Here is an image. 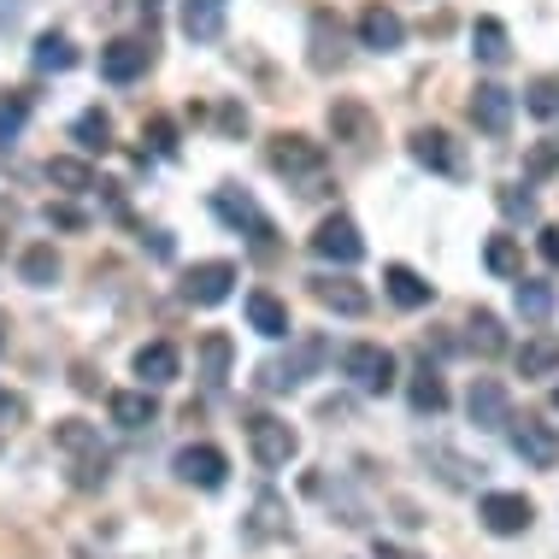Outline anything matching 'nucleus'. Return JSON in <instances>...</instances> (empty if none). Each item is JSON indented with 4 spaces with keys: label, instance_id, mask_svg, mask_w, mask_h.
Instances as JSON below:
<instances>
[{
    "label": "nucleus",
    "instance_id": "obj_1",
    "mask_svg": "<svg viewBox=\"0 0 559 559\" xmlns=\"http://www.w3.org/2000/svg\"><path fill=\"white\" fill-rule=\"evenodd\" d=\"M265 165H271L277 177H289V183H307L300 194H319L324 147L312 142V135H300V130H283V135H271V142H265Z\"/></svg>",
    "mask_w": 559,
    "mask_h": 559
},
{
    "label": "nucleus",
    "instance_id": "obj_2",
    "mask_svg": "<svg viewBox=\"0 0 559 559\" xmlns=\"http://www.w3.org/2000/svg\"><path fill=\"white\" fill-rule=\"evenodd\" d=\"M53 442L71 453V483H78V489H100V483L112 477V453L100 448V430H88L83 418H66V425L53 430Z\"/></svg>",
    "mask_w": 559,
    "mask_h": 559
},
{
    "label": "nucleus",
    "instance_id": "obj_3",
    "mask_svg": "<svg viewBox=\"0 0 559 559\" xmlns=\"http://www.w3.org/2000/svg\"><path fill=\"white\" fill-rule=\"evenodd\" d=\"M324 359H330V347H324L319 336H300L283 359H265V366H260V389H265V395H289V389L307 383V377L319 371Z\"/></svg>",
    "mask_w": 559,
    "mask_h": 559
},
{
    "label": "nucleus",
    "instance_id": "obj_4",
    "mask_svg": "<svg viewBox=\"0 0 559 559\" xmlns=\"http://www.w3.org/2000/svg\"><path fill=\"white\" fill-rule=\"evenodd\" d=\"M342 377L359 395H389L395 389V354L377 342H354V347H342Z\"/></svg>",
    "mask_w": 559,
    "mask_h": 559
},
{
    "label": "nucleus",
    "instance_id": "obj_5",
    "mask_svg": "<svg viewBox=\"0 0 559 559\" xmlns=\"http://www.w3.org/2000/svg\"><path fill=\"white\" fill-rule=\"evenodd\" d=\"M213 213L230 224V230H248V241L260 253H271V236H277V230H271V218L253 206V194H241L236 183H224V189H213Z\"/></svg>",
    "mask_w": 559,
    "mask_h": 559
},
{
    "label": "nucleus",
    "instance_id": "obj_6",
    "mask_svg": "<svg viewBox=\"0 0 559 559\" xmlns=\"http://www.w3.org/2000/svg\"><path fill=\"white\" fill-rule=\"evenodd\" d=\"M507 442L531 472H554L559 465V430L542 425V418H507Z\"/></svg>",
    "mask_w": 559,
    "mask_h": 559
},
{
    "label": "nucleus",
    "instance_id": "obj_7",
    "mask_svg": "<svg viewBox=\"0 0 559 559\" xmlns=\"http://www.w3.org/2000/svg\"><path fill=\"white\" fill-rule=\"evenodd\" d=\"M330 135H336L347 154H371L377 147V112L366 107V100H354V95L330 100Z\"/></svg>",
    "mask_w": 559,
    "mask_h": 559
},
{
    "label": "nucleus",
    "instance_id": "obj_8",
    "mask_svg": "<svg viewBox=\"0 0 559 559\" xmlns=\"http://www.w3.org/2000/svg\"><path fill=\"white\" fill-rule=\"evenodd\" d=\"M248 448H253V460H260L265 472H283V465L300 453V436L283 425V418L260 413V418H248Z\"/></svg>",
    "mask_w": 559,
    "mask_h": 559
},
{
    "label": "nucleus",
    "instance_id": "obj_9",
    "mask_svg": "<svg viewBox=\"0 0 559 559\" xmlns=\"http://www.w3.org/2000/svg\"><path fill=\"white\" fill-rule=\"evenodd\" d=\"M147 66H154V36H112L100 48V78L107 83H135Z\"/></svg>",
    "mask_w": 559,
    "mask_h": 559
},
{
    "label": "nucleus",
    "instance_id": "obj_10",
    "mask_svg": "<svg viewBox=\"0 0 559 559\" xmlns=\"http://www.w3.org/2000/svg\"><path fill=\"white\" fill-rule=\"evenodd\" d=\"M312 253L330 265H359L366 260V241H359V224L347 218V213H330L319 230H312Z\"/></svg>",
    "mask_w": 559,
    "mask_h": 559
},
{
    "label": "nucleus",
    "instance_id": "obj_11",
    "mask_svg": "<svg viewBox=\"0 0 559 559\" xmlns=\"http://www.w3.org/2000/svg\"><path fill=\"white\" fill-rule=\"evenodd\" d=\"M413 159L425 165V171H436V177H453V183H460L465 171H472V165H465V147L453 142L448 130H413Z\"/></svg>",
    "mask_w": 559,
    "mask_h": 559
},
{
    "label": "nucleus",
    "instance_id": "obj_12",
    "mask_svg": "<svg viewBox=\"0 0 559 559\" xmlns=\"http://www.w3.org/2000/svg\"><path fill=\"white\" fill-rule=\"evenodd\" d=\"M171 472L194 483V489H224V477H230V460H224V448L213 442H194V448H177Z\"/></svg>",
    "mask_w": 559,
    "mask_h": 559
},
{
    "label": "nucleus",
    "instance_id": "obj_13",
    "mask_svg": "<svg viewBox=\"0 0 559 559\" xmlns=\"http://www.w3.org/2000/svg\"><path fill=\"white\" fill-rule=\"evenodd\" d=\"M477 519H483V531H489V536H524L536 524V507L524 501V495H483Z\"/></svg>",
    "mask_w": 559,
    "mask_h": 559
},
{
    "label": "nucleus",
    "instance_id": "obj_14",
    "mask_svg": "<svg viewBox=\"0 0 559 559\" xmlns=\"http://www.w3.org/2000/svg\"><path fill=\"white\" fill-rule=\"evenodd\" d=\"M307 41H312V71H342L347 66V29H342V19L336 12H312V29H307Z\"/></svg>",
    "mask_w": 559,
    "mask_h": 559
},
{
    "label": "nucleus",
    "instance_id": "obj_15",
    "mask_svg": "<svg viewBox=\"0 0 559 559\" xmlns=\"http://www.w3.org/2000/svg\"><path fill=\"white\" fill-rule=\"evenodd\" d=\"M230 289H236V265L230 260H206V265H194L183 277L189 307H218V300H230Z\"/></svg>",
    "mask_w": 559,
    "mask_h": 559
},
{
    "label": "nucleus",
    "instance_id": "obj_16",
    "mask_svg": "<svg viewBox=\"0 0 559 559\" xmlns=\"http://www.w3.org/2000/svg\"><path fill=\"white\" fill-rule=\"evenodd\" d=\"M465 413H472V425H477V430H507V418H512L507 383H495V377H477L472 395H465Z\"/></svg>",
    "mask_w": 559,
    "mask_h": 559
},
{
    "label": "nucleus",
    "instance_id": "obj_17",
    "mask_svg": "<svg viewBox=\"0 0 559 559\" xmlns=\"http://www.w3.org/2000/svg\"><path fill=\"white\" fill-rule=\"evenodd\" d=\"M406 41V24H401V12L395 7H366L359 12V48H371V53H395Z\"/></svg>",
    "mask_w": 559,
    "mask_h": 559
},
{
    "label": "nucleus",
    "instance_id": "obj_18",
    "mask_svg": "<svg viewBox=\"0 0 559 559\" xmlns=\"http://www.w3.org/2000/svg\"><path fill=\"white\" fill-rule=\"evenodd\" d=\"M472 124L483 135H507L512 130V95L501 83H477L472 88Z\"/></svg>",
    "mask_w": 559,
    "mask_h": 559
},
{
    "label": "nucleus",
    "instance_id": "obj_19",
    "mask_svg": "<svg viewBox=\"0 0 559 559\" xmlns=\"http://www.w3.org/2000/svg\"><path fill=\"white\" fill-rule=\"evenodd\" d=\"M312 300L330 312H342V319H366L371 312V295L359 289V283H347V277H312Z\"/></svg>",
    "mask_w": 559,
    "mask_h": 559
},
{
    "label": "nucleus",
    "instance_id": "obj_20",
    "mask_svg": "<svg viewBox=\"0 0 559 559\" xmlns=\"http://www.w3.org/2000/svg\"><path fill=\"white\" fill-rule=\"evenodd\" d=\"M177 371H183V354H177L171 342H147V347H135V377H142V389L177 383Z\"/></svg>",
    "mask_w": 559,
    "mask_h": 559
},
{
    "label": "nucleus",
    "instance_id": "obj_21",
    "mask_svg": "<svg viewBox=\"0 0 559 559\" xmlns=\"http://www.w3.org/2000/svg\"><path fill=\"white\" fill-rule=\"evenodd\" d=\"M406 401H413V413H418V418L448 413V383H442V371H436L430 359H418L413 383H406Z\"/></svg>",
    "mask_w": 559,
    "mask_h": 559
},
{
    "label": "nucleus",
    "instance_id": "obj_22",
    "mask_svg": "<svg viewBox=\"0 0 559 559\" xmlns=\"http://www.w3.org/2000/svg\"><path fill=\"white\" fill-rule=\"evenodd\" d=\"M107 406H112V425H118V430H147V425L159 418L154 389H118Z\"/></svg>",
    "mask_w": 559,
    "mask_h": 559
},
{
    "label": "nucleus",
    "instance_id": "obj_23",
    "mask_svg": "<svg viewBox=\"0 0 559 559\" xmlns=\"http://www.w3.org/2000/svg\"><path fill=\"white\" fill-rule=\"evenodd\" d=\"M383 289H389V300H395V307H406V312H418V307H430V300H436V283H425L413 265H389V271H383Z\"/></svg>",
    "mask_w": 559,
    "mask_h": 559
},
{
    "label": "nucleus",
    "instance_id": "obj_24",
    "mask_svg": "<svg viewBox=\"0 0 559 559\" xmlns=\"http://www.w3.org/2000/svg\"><path fill=\"white\" fill-rule=\"evenodd\" d=\"M224 12H230V0H183V36L189 41H218L224 36Z\"/></svg>",
    "mask_w": 559,
    "mask_h": 559
},
{
    "label": "nucleus",
    "instance_id": "obj_25",
    "mask_svg": "<svg viewBox=\"0 0 559 559\" xmlns=\"http://www.w3.org/2000/svg\"><path fill=\"white\" fill-rule=\"evenodd\" d=\"M248 324L260 330L265 342H283V336L295 330V324H289V307H283L277 295H265V289H253V295H248Z\"/></svg>",
    "mask_w": 559,
    "mask_h": 559
},
{
    "label": "nucleus",
    "instance_id": "obj_26",
    "mask_svg": "<svg viewBox=\"0 0 559 559\" xmlns=\"http://www.w3.org/2000/svg\"><path fill=\"white\" fill-rule=\"evenodd\" d=\"M465 347H472L477 359H495V354H507V330L495 312H472L465 319Z\"/></svg>",
    "mask_w": 559,
    "mask_h": 559
},
{
    "label": "nucleus",
    "instance_id": "obj_27",
    "mask_svg": "<svg viewBox=\"0 0 559 559\" xmlns=\"http://www.w3.org/2000/svg\"><path fill=\"white\" fill-rule=\"evenodd\" d=\"M230 359H236V342L224 336V330H206L201 336V383H224V377H230Z\"/></svg>",
    "mask_w": 559,
    "mask_h": 559
},
{
    "label": "nucleus",
    "instance_id": "obj_28",
    "mask_svg": "<svg viewBox=\"0 0 559 559\" xmlns=\"http://www.w3.org/2000/svg\"><path fill=\"white\" fill-rule=\"evenodd\" d=\"M19 277L29 283V289H53V283H59V253L48 248V241L24 248V253H19Z\"/></svg>",
    "mask_w": 559,
    "mask_h": 559
},
{
    "label": "nucleus",
    "instance_id": "obj_29",
    "mask_svg": "<svg viewBox=\"0 0 559 559\" xmlns=\"http://www.w3.org/2000/svg\"><path fill=\"white\" fill-rule=\"evenodd\" d=\"M29 66L36 71H71L78 66V48H71V36H59V29H48V36H36V48H29Z\"/></svg>",
    "mask_w": 559,
    "mask_h": 559
},
{
    "label": "nucleus",
    "instance_id": "obj_30",
    "mask_svg": "<svg viewBox=\"0 0 559 559\" xmlns=\"http://www.w3.org/2000/svg\"><path fill=\"white\" fill-rule=\"evenodd\" d=\"M554 371H559V336L542 330V336L519 347V377H554Z\"/></svg>",
    "mask_w": 559,
    "mask_h": 559
},
{
    "label": "nucleus",
    "instance_id": "obj_31",
    "mask_svg": "<svg viewBox=\"0 0 559 559\" xmlns=\"http://www.w3.org/2000/svg\"><path fill=\"white\" fill-rule=\"evenodd\" d=\"M472 53L483 59V66H507V59H512L507 24H501V19H477V29H472Z\"/></svg>",
    "mask_w": 559,
    "mask_h": 559
},
{
    "label": "nucleus",
    "instance_id": "obj_32",
    "mask_svg": "<svg viewBox=\"0 0 559 559\" xmlns=\"http://www.w3.org/2000/svg\"><path fill=\"white\" fill-rule=\"evenodd\" d=\"M554 283H542V277H519V312L531 324H542V319H554Z\"/></svg>",
    "mask_w": 559,
    "mask_h": 559
},
{
    "label": "nucleus",
    "instance_id": "obj_33",
    "mask_svg": "<svg viewBox=\"0 0 559 559\" xmlns=\"http://www.w3.org/2000/svg\"><path fill=\"white\" fill-rule=\"evenodd\" d=\"M71 135L88 147V154H107L112 147V118L100 112V107H88V112H78V124H71Z\"/></svg>",
    "mask_w": 559,
    "mask_h": 559
},
{
    "label": "nucleus",
    "instance_id": "obj_34",
    "mask_svg": "<svg viewBox=\"0 0 559 559\" xmlns=\"http://www.w3.org/2000/svg\"><path fill=\"white\" fill-rule=\"evenodd\" d=\"M48 183L66 189V194H88V189H95V171H88L83 159H66V154H59V159H48Z\"/></svg>",
    "mask_w": 559,
    "mask_h": 559
},
{
    "label": "nucleus",
    "instance_id": "obj_35",
    "mask_svg": "<svg viewBox=\"0 0 559 559\" xmlns=\"http://www.w3.org/2000/svg\"><path fill=\"white\" fill-rule=\"evenodd\" d=\"M483 265L495 271V277H524V253L512 236H489V248H483Z\"/></svg>",
    "mask_w": 559,
    "mask_h": 559
},
{
    "label": "nucleus",
    "instance_id": "obj_36",
    "mask_svg": "<svg viewBox=\"0 0 559 559\" xmlns=\"http://www.w3.org/2000/svg\"><path fill=\"white\" fill-rule=\"evenodd\" d=\"M24 118H29V95H0V154L24 135Z\"/></svg>",
    "mask_w": 559,
    "mask_h": 559
},
{
    "label": "nucleus",
    "instance_id": "obj_37",
    "mask_svg": "<svg viewBox=\"0 0 559 559\" xmlns=\"http://www.w3.org/2000/svg\"><path fill=\"white\" fill-rule=\"evenodd\" d=\"M430 460L442 465V483H453V489H472V483L483 477V465L460 460V453H448V448H430Z\"/></svg>",
    "mask_w": 559,
    "mask_h": 559
},
{
    "label": "nucleus",
    "instance_id": "obj_38",
    "mask_svg": "<svg viewBox=\"0 0 559 559\" xmlns=\"http://www.w3.org/2000/svg\"><path fill=\"white\" fill-rule=\"evenodd\" d=\"M524 112H536V118H559V78H554V71L524 88Z\"/></svg>",
    "mask_w": 559,
    "mask_h": 559
},
{
    "label": "nucleus",
    "instance_id": "obj_39",
    "mask_svg": "<svg viewBox=\"0 0 559 559\" xmlns=\"http://www.w3.org/2000/svg\"><path fill=\"white\" fill-rule=\"evenodd\" d=\"M554 171H559V135H542L531 154H524V177L542 183V177H554Z\"/></svg>",
    "mask_w": 559,
    "mask_h": 559
},
{
    "label": "nucleus",
    "instance_id": "obj_40",
    "mask_svg": "<svg viewBox=\"0 0 559 559\" xmlns=\"http://www.w3.org/2000/svg\"><path fill=\"white\" fill-rule=\"evenodd\" d=\"M495 201H501V213H507L512 224H531V218H536V194H531V189L501 183V189H495Z\"/></svg>",
    "mask_w": 559,
    "mask_h": 559
},
{
    "label": "nucleus",
    "instance_id": "obj_41",
    "mask_svg": "<svg viewBox=\"0 0 559 559\" xmlns=\"http://www.w3.org/2000/svg\"><path fill=\"white\" fill-rule=\"evenodd\" d=\"M253 536H289V524H283V501H277V495H260V507H253Z\"/></svg>",
    "mask_w": 559,
    "mask_h": 559
},
{
    "label": "nucleus",
    "instance_id": "obj_42",
    "mask_svg": "<svg viewBox=\"0 0 559 559\" xmlns=\"http://www.w3.org/2000/svg\"><path fill=\"white\" fill-rule=\"evenodd\" d=\"M147 142H154V154L171 159V154H177V130H171V118H154V124H147Z\"/></svg>",
    "mask_w": 559,
    "mask_h": 559
},
{
    "label": "nucleus",
    "instance_id": "obj_43",
    "mask_svg": "<svg viewBox=\"0 0 559 559\" xmlns=\"http://www.w3.org/2000/svg\"><path fill=\"white\" fill-rule=\"evenodd\" d=\"M41 218H48V224H59V230H83V213H78V206H48Z\"/></svg>",
    "mask_w": 559,
    "mask_h": 559
},
{
    "label": "nucleus",
    "instance_id": "obj_44",
    "mask_svg": "<svg viewBox=\"0 0 559 559\" xmlns=\"http://www.w3.org/2000/svg\"><path fill=\"white\" fill-rule=\"evenodd\" d=\"M19 418H24V401L0 389V430H12V425H19Z\"/></svg>",
    "mask_w": 559,
    "mask_h": 559
},
{
    "label": "nucleus",
    "instance_id": "obj_45",
    "mask_svg": "<svg viewBox=\"0 0 559 559\" xmlns=\"http://www.w3.org/2000/svg\"><path fill=\"white\" fill-rule=\"evenodd\" d=\"M536 248H542V260L559 271V230H554V224H542V241H536Z\"/></svg>",
    "mask_w": 559,
    "mask_h": 559
},
{
    "label": "nucleus",
    "instance_id": "obj_46",
    "mask_svg": "<svg viewBox=\"0 0 559 559\" xmlns=\"http://www.w3.org/2000/svg\"><path fill=\"white\" fill-rule=\"evenodd\" d=\"M224 130H248V112H241V107H224Z\"/></svg>",
    "mask_w": 559,
    "mask_h": 559
},
{
    "label": "nucleus",
    "instance_id": "obj_47",
    "mask_svg": "<svg viewBox=\"0 0 559 559\" xmlns=\"http://www.w3.org/2000/svg\"><path fill=\"white\" fill-rule=\"evenodd\" d=\"M377 559H425V554H413V548H389V542H383V548H377Z\"/></svg>",
    "mask_w": 559,
    "mask_h": 559
},
{
    "label": "nucleus",
    "instance_id": "obj_48",
    "mask_svg": "<svg viewBox=\"0 0 559 559\" xmlns=\"http://www.w3.org/2000/svg\"><path fill=\"white\" fill-rule=\"evenodd\" d=\"M0 354H7V312H0Z\"/></svg>",
    "mask_w": 559,
    "mask_h": 559
},
{
    "label": "nucleus",
    "instance_id": "obj_49",
    "mask_svg": "<svg viewBox=\"0 0 559 559\" xmlns=\"http://www.w3.org/2000/svg\"><path fill=\"white\" fill-rule=\"evenodd\" d=\"M554 406H559V389H554Z\"/></svg>",
    "mask_w": 559,
    "mask_h": 559
}]
</instances>
